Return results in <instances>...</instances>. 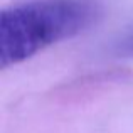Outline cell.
I'll list each match as a JSON object with an SVG mask.
<instances>
[{"label": "cell", "mask_w": 133, "mask_h": 133, "mask_svg": "<svg viewBox=\"0 0 133 133\" xmlns=\"http://www.w3.org/2000/svg\"><path fill=\"white\" fill-rule=\"evenodd\" d=\"M96 0H27L0 14V66L19 64L78 36L99 17Z\"/></svg>", "instance_id": "1"}, {"label": "cell", "mask_w": 133, "mask_h": 133, "mask_svg": "<svg viewBox=\"0 0 133 133\" xmlns=\"http://www.w3.org/2000/svg\"><path fill=\"white\" fill-rule=\"evenodd\" d=\"M113 52L120 57H131L133 59V29L120 37L113 45Z\"/></svg>", "instance_id": "2"}]
</instances>
